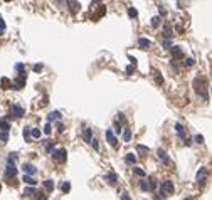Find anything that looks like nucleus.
Returning <instances> with one entry per match:
<instances>
[{"instance_id":"obj_4","label":"nucleus","mask_w":212,"mask_h":200,"mask_svg":"<svg viewBox=\"0 0 212 200\" xmlns=\"http://www.w3.org/2000/svg\"><path fill=\"white\" fill-rule=\"evenodd\" d=\"M10 116H14V118H22V116H24V108H22L20 104H12V108H10Z\"/></svg>"},{"instance_id":"obj_3","label":"nucleus","mask_w":212,"mask_h":200,"mask_svg":"<svg viewBox=\"0 0 212 200\" xmlns=\"http://www.w3.org/2000/svg\"><path fill=\"white\" fill-rule=\"evenodd\" d=\"M51 153H52V158L59 160V162H66V158H68V151L66 150H52Z\"/></svg>"},{"instance_id":"obj_46","label":"nucleus","mask_w":212,"mask_h":200,"mask_svg":"<svg viewBox=\"0 0 212 200\" xmlns=\"http://www.w3.org/2000/svg\"><path fill=\"white\" fill-rule=\"evenodd\" d=\"M57 131H59V133H62V131H64V125H62V123H59V125H57Z\"/></svg>"},{"instance_id":"obj_7","label":"nucleus","mask_w":212,"mask_h":200,"mask_svg":"<svg viewBox=\"0 0 212 200\" xmlns=\"http://www.w3.org/2000/svg\"><path fill=\"white\" fill-rule=\"evenodd\" d=\"M22 170H24V173H27V175H32V177H34L35 173H37V168H35L32 163H24V165H22Z\"/></svg>"},{"instance_id":"obj_27","label":"nucleus","mask_w":212,"mask_h":200,"mask_svg":"<svg viewBox=\"0 0 212 200\" xmlns=\"http://www.w3.org/2000/svg\"><path fill=\"white\" fill-rule=\"evenodd\" d=\"M40 135H42L40 129H37V128H32V129H30V136H32V138H40Z\"/></svg>"},{"instance_id":"obj_39","label":"nucleus","mask_w":212,"mask_h":200,"mask_svg":"<svg viewBox=\"0 0 212 200\" xmlns=\"http://www.w3.org/2000/svg\"><path fill=\"white\" fill-rule=\"evenodd\" d=\"M89 145H93V148H94V150H99V146H98V140H96V138H93Z\"/></svg>"},{"instance_id":"obj_25","label":"nucleus","mask_w":212,"mask_h":200,"mask_svg":"<svg viewBox=\"0 0 212 200\" xmlns=\"http://www.w3.org/2000/svg\"><path fill=\"white\" fill-rule=\"evenodd\" d=\"M123 140H125V141H130V140H131V129H130V128H125Z\"/></svg>"},{"instance_id":"obj_14","label":"nucleus","mask_w":212,"mask_h":200,"mask_svg":"<svg viewBox=\"0 0 212 200\" xmlns=\"http://www.w3.org/2000/svg\"><path fill=\"white\" fill-rule=\"evenodd\" d=\"M138 46H140V49H148V47L152 46V42H150L148 39L141 37V39H138Z\"/></svg>"},{"instance_id":"obj_12","label":"nucleus","mask_w":212,"mask_h":200,"mask_svg":"<svg viewBox=\"0 0 212 200\" xmlns=\"http://www.w3.org/2000/svg\"><path fill=\"white\" fill-rule=\"evenodd\" d=\"M172 55H174V59H182L184 57V51H182V47H174L172 49Z\"/></svg>"},{"instance_id":"obj_35","label":"nucleus","mask_w":212,"mask_h":200,"mask_svg":"<svg viewBox=\"0 0 212 200\" xmlns=\"http://www.w3.org/2000/svg\"><path fill=\"white\" fill-rule=\"evenodd\" d=\"M184 64H185V67H192V66H194V59H190V57H189V59H185V61H184Z\"/></svg>"},{"instance_id":"obj_47","label":"nucleus","mask_w":212,"mask_h":200,"mask_svg":"<svg viewBox=\"0 0 212 200\" xmlns=\"http://www.w3.org/2000/svg\"><path fill=\"white\" fill-rule=\"evenodd\" d=\"M133 69H135V64H133V66H130V67H126V73L131 74V71H133Z\"/></svg>"},{"instance_id":"obj_38","label":"nucleus","mask_w":212,"mask_h":200,"mask_svg":"<svg viewBox=\"0 0 212 200\" xmlns=\"http://www.w3.org/2000/svg\"><path fill=\"white\" fill-rule=\"evenodd\" d=\"M2 34H5V22H3V18H0V36Z\"/></svg>"},{"instance_id":"obj_29","label":"nucleus","mask_w":212,"mask_h":200,"mask_svg":"<svg viewBox=\"0 0 212 200\" xmlns=\"http://www.w3.org/2000/svg\"><path fill=\"white\" fill-rule=\"evenodd\" d=\"M128 15H130L131 18H136V17H138V12H136V9L130 7V9H128Z\"/></svg>"},{"instance_id":"obj_20","label":"nucleus","mask_w":212,"mask_h":200,"mask_svg":"<svg viewBox=\"0 0 212 200\" xmlns=\"http://www.w3.org/2000/svg\"><path fill=\"white\" fill-rule=\"evenodd\" d=\"M15 71H17L20 76H25V66H24L22 62H19V64H15Z\"/></svg>"},{"instance_id":"obj_21","label":"nucleus","mask_w":212,"mask_h":200,"mask_svg":"<svg viewBox=\"0 0 212 200\" xmlns=\"http://www.w3.org/2000/svg\"><path fill=\"white\" fill-rule=\"evenodd\" d=\"M140 190H141V192H148V190H150V182L141 180V182H140Z\"/></svg>"},{"instance_id":"obj_28","label":"nucleus","mask_w":212,"mask_h":200,"mask_svg":"<svg viewBox=\"0 0 212 200\" xmlns=\"http://www.w3.org/2000/svg\"><path fill=\"white\" fill-rule=\"evenodd\" d=\"M160 22H162V18H160V17H153V18H152V27H153V29H158Z\"/></svg>"},{"instance_id":"obj_37","label":"nucleus","mask_w":212,"mask_h":200,"mask_svg":"<svg viewBox=\"0 0 212 200\" xmlns=\"http://www.w3.org/2000/svg\"><path fill=\"white\" fill-rule=\"evenodd\" d=\"M167 197V193L163 192V188H160L158 192H157V199H165Z\"/></svg>"},{"instance_id":"obj_6","label":"nucleus","mask_w":212,"mask_h":200,"mask_svg":"<svg viewBox=\"0 0 212 200\" xmlns=\"http://www.w3.org/2000/svg\"><path fill=\"white\" fill-rule=\"evenodd\" d=\"M106 138H108V141H109V145L113 146V148H116L118 146V140H116V136H115V133L111 131V129H106Z\"/></svg>"},{"instance_id":"obj_44","label":"nucleus","mask_w":212,"mask_h":200,"mask_svg":"<svg viewBox=\"0 0 212 200\" xmlns=\"http://www.w3.org/2000/svg\"><path fill=\"white\" fill-rule=\"evenodd\" d=\"M34 71H35V73H40V71H42V64H35Z\"/></svg>"},{"instance_id":"obj_24","label":"nucleus","mask_w":212,"mask_h":200,"mask_svg":"<svg viewBox=\"0 0 212 200\" xmlns=\"http://www.w3.org/2000/svg\"><path fill=\"white\" fill-rule=\"evenodd\" d=\"M175 131H177V135H178V136L185 138V135H184V126H182L180 123H177V125H175Z\"/></svg>"},{"instance_id":"obj_17","label":"nucleus","mask_w":212,"mask_h":200,"mask_svg":"<svg viewBox=\"0 0 212 200\" xmlns=\"http://www.w3.org/2000/svg\"><path fill=\"white\" fill-rule=\"evenodd\" d=\"M125 162H126V163H130V165H135V162H136V156H135L133 153H128V155L125 156Z\"/></svg>"},{"instance_id":"obj_30","label":"nucleus","mask_w":212,"mask_h":200,"mask_svg":"<svg viewBox=\"0 0 212 200\" xmlns=\"http://www.w3.org/2000/svg\"><path fill=\"white\" fill-rule=\"evenodd\" d=\"M163 36L167 37V39H170V37H172V27L165 25V29H163Z\"/></svg>"},{"instance_id":"obj_50","label":"nucleus","mask_w":212,"mask_h":200,"mask_svg":"<svg viewBox=\"0 0 212 200\" xmlns=\"http://www.w3.org/2000/svg\"><path fill=\"white\" fill-rule=\"evenodd\" d=\"M5 2H10V0H5Z\"/></svg>"},{"instance_id":"obj_1","label":"nucleus","mask_w":212,"mask_h":200,"mask_svg":"<svg viewBox=\"0 0 212 200\" xmlns=\"http://www.w3.org/2000/svg\"><path fill=\"white\" fill-rule=\"evenodd\" d=\"M194 89L199 94V98H202V101H207V81L204 77H195Z\"/></svg>"},{"instance_id":"obj_15","label":"nucleus","mask_w":212,"mask_h":200,"mask_svg":"<svg viewBox=\"0 0 212 200\" xmlns=\"http://www.w3.org/2000/svg\"><path fill=\"white\" fill-rule=\"evenodd\" d=\"M136 151L140 153L141 156H146V153L150 151V148H148V146H145V145H138V146H136Z\"/></svg>"},{"instance_id":"obj_32","label":"nucleus","mask_w":212,"mask_h":200,"mask_svg":"<svg viewBox=\"0 0 212 200\" xmlns=\"http://www.w3.org/2000/svg\"><path fill=\"white\" fill-rule=\"evenodd\" d=\"M44 187H46V190L51 192V190L54 188V182H52V180H46V182H44Z\"/></svg>"},{"instance_id":"obj_8","label":"nucleus","mask_w":212,"mask_h":200,"mask_svg":"<svg viewBox=\"0 0 212 200\" xmlns=\"http://www.w3.org/2000/svg\"><path fill=\"white\" fill-rule=\"evenodd\" d=\"M66 5L69 7V10L72 12V14H76V12L79 10V7H81L78 0H66Z\"/></svg>"},{"instance_id":"obj_9","label":"nucleus","mask_w":212,"mask_h":200,"mask_svg":"<svg viewBox=\"0 0 212 200\" xmlns=\"http://www.w3.org/2000/svg\"><path fill=\"white\" fill-rule=\"evenodd\" d=\"M205 178H207V168H200L197 172V182L202 185V183L205 182Z\"/></svg>"},{"instance_id":"obj_45","label":"nucleus","mask_w":212,"mask_h":200,"mask_svg":"<svg viewBox=\"0 0 212 200\" xmlns=\"http://www.w3.org/2000/svg\"><path fill=\"white\" fill-rule=\"evenodd\" d=\"M155 81H157V84H163V77L162 76H155Z\"/></svg>"},{"instance_id":"obj_11","label":"nucleus","mask_w":212,"mask_h":200,"mask_svg":"<svg viewBox=\"0 0 212 200\" xmlns=\"http://www.w3.org/2000/svg\"><path fill=\"white\" fill-rule=\"evenodd\" d=\"M105 182H108L109 185H116V182H118V177H116L115 173H108V175H105Z\"/></svg>"},{"instance_id":"obj_33","label":"nucleus","mask_w":212,"mask_h":200,"mask_svg":"<svg viewBox=\"0 0 212 200\" xmlns=\"http://www.w3.org/2000/svg\"><path fill=\"white\" fill-rule=\"evenodd\" d=\"M133 173L138 177H145V170H141V168H133Z\"/></svg>"},{"instance_id":"obj_10","label":"nucleus","mask_w":212,"mask_h":200,"mask_svg":"<svg viewBox=\"0 0 212 200\" xmlns=\"http://www.w3.org/2000/svg\"><path fill=\"white\" fill-rule=\"evenodd\" d=\"M25 86V77L20 76V79H17L15 83H12V89H22Z\"/></svg>"},{"instance_id":"obj_43","label":"nucleus","mask_w":212,"mask_h":200,"mask_svg":"<svg viewBox=\"0 0 212 200\" xmlns=\"http://www.w3.org/2000/svg\"><path fill=\"white\" fill-rule=\"evenodd\" d=\"M44 133H46V135H51V125H49V123L44 126Z\"/></svg>"},{"instance_id":"obj_5","label":"nucleus","mask_w":212,"mask_h":200,"mask_svg":"<svg viewBox=\"0 0 212 200\" xmlns=\"http://www.w3.org/2000/svg\"><path fill=\"white\" fill-rule=\"evenodd\" d=\"M160 188H163V192L167 193V195H172L174 192H175V187H174V182H170V180H165V182L162 183V187Z\"/></svg>"},{"instance_id":"obj_16","label":"nucleus","mask_w":212,"mask_h":200,"mask_svg":"<svg viewBox=\"0 0 212 200\" xmlns=\"http://www.w3.org/2000/svg\"><path fill=\"white\" fill-rule=\"evenodd\" d=\"M59 118H61V113H59V111H52V113H49V116H47L49 123H51V121H56V119H59Z\"/></svg>"},{"instance_id":"obj_22","label":"nucleus","mask_w":212,"mask_h":200,"mask_svg":"<svg viewBox=\"0 0 212 200\" xmlns=\"http://www.w3.org/2000/svg\"><path fill=\"white\" fill-rule=\"evenodd\" d=\"M2 88L3 89H12V83L7 77H2Z\"/></svg>"},{"instance_id":"obj_19","label":"nucleus","mask_w":212,"mask_h":200,"mask_svg":"<svg viewBox=\"0 0 212 200\" xmlns=\"http://www.w3.org/2000/svg\"><path fill=\"white\" fill-rule=\"evenodd\" d=\"M0 128H2V131H9V129H10V125H9V121H7L5 118L0 119Z\"/></svg>"},{"instance_id":"obj_2","label":"nucleus","mask_w":212,"mask_h":200,"mask_svg":"<svg viewBox=\"0 0 212 200\" xmlns=\"http://www.w3.org/2000/svg\"><path fill=\"white\" fill-rule=\"evenodd\" d=\"M5 175H7L9 178H14V177L17 175V166H15V163H14L12 158L7 160V165H5Z\"/></svg>"},{"instance_id":"obj_13","label":"nucleus","mask_w":212,"mask_h":200,"mask_svg":"<svg viewBox=\"0 0 212 200\" xmlns=\"http://www.w3.org/2000/svg\"><path fill=\"white\" fill-rule=\"evenodd\" d=\"M158 160H162V163H163V165L170 163V158L167 156V153H165L163 150H158Z\"/></svg>"},{"instance_id":"obj_23","label":"nucleus","mask_w":212,"mask_h":200,"mask_svg":"<svg viewBox=\"0 0 212 200\" xmlns=\"http://www.w3.org/2000/svg\"><path fill=\"white\" fill-rule=\"evenodd\" d=\"M24 182L27 183V185H35V183H37L34 178H32V175H27V173L24 175Z\"/></svg>"},{"instance_id":"obj_48","label":"nucleus","mask_w":212,"mask_h":200,"mask_svg":"<svg viewBox=\"0 0 212 200\" xmlns=\"http://www.w3.org/2000/svg\"><path fill=\"white\" fill-rule=\"evenodd\" d=\"M184 143H185L187 146H190V143H192V141H190V138H184Z\"/></svg>"},{"instance_id":"obj_42","label":"nucleus","mask_w":212,"mask_h":200,"mask_svg":"<svg viewBox=\"0 0 212 200\" xmlns=\"http://www.w3.org/2000/svg\"><path fill=\"white\" fill-rule=\"evenodd\" d=\"M194 140L197 141V143H204V136H202V135H197Z\"/></svg>"},{"instance_id":"obj_41","label":"nucleus","mask_w":212,"mask_h":200,"mask_svg":"<svg viewBox=\"0 0 212 200\" xmlns=\"http://www.w3.org/2000/svg\"><path fill=\"white\" fill-rule=\"evenodd\" d=\"M52 150H54V145H52V143H46V151H47V153H51Z\"/></svg>"},{"instance_id":"obj_40","label":"nucleus","mask_w":212,"mask_h":200,"mask_svg":"<svg viewBox=\"0 0 212 200\" xmlns=\"http://www.w3.org/2000/svg\"><path fill=\"white\" fill-rule=\"evenodd\" d=\"M163 47H165V49H170V47H172V40H170V39H167V40L163 42Z\"/></svg>"},{"instance_id":"obj_26","label":"nucleus","mask_w":212,"mask_h":200,"mask_svg":"<svg viewBox=\"0 0 212 200\" xmlns=\"http://www.w3.org/2000/svg\"><path fill=\"white\" fill-rule=\"evenodd\" d=\"M84 140H86L88 143H91V140H93V135H91V129H89V128L84 129Z\"/></svg>"},{"instance_id":"obj_18","label":"nucleus","mask_w":212,"mask_h":200,"mask_svg":"<svg viewBox=\"0 0 212 200\" xmlns=\"http://www.w3.org/2000/svg\"><path fill=\"white\" fill-rule=\"evenodd\" d=\"M24 195H27V197H34V195H35V188H34V185L27 187V188L24 190Z\"/></svg>"},{"instance_id":"obj_49","label":"nucleus","mask_w":212,"mask_h":200,"mask_svg":"<svg viewBox=\"0 0 212 200\" xmlns=\"http://www.w3.org/2000/svg\"><path fill=\"white\" fill-rule=\"evenodd\" d=\"M121 199H123V200H130V195H126V193H123V195H121Z\"/></svg>"},{"instance_id":"obj_34","label":"nucleus","mask_w":212,"mask_h":200,"mask_svg":"<svg viewBox=\"0 0 212 200\" xmlns=\"http://www.w3.org/2000/svg\"><path fill=\"white\" fill-rule=\"evenodd\" d=\"M69 190H71V183L69 182H64V183H62V192H64V193H68Z\"/></svg>"},{"instance_id":"obj_36","label":"nucleus","mask_w":212,"mask_h":200,"mask_svg":"<svg viewBox=\"0 0 212 200\" xmlns=\"http://www.w3.org/2000/svg\"><path fill=\"white\" fill-rule=\"evenodd\" d=\"M24 138H25V141H29V140H30V129H29V128H25V129H24Z\"/></svg>"},{"instance_id":"obj_31","label":"nucleus","mask_w":212,"mask_h":200,"mask_svg":"<svg viewBox=\"0 0 212 200\" xmlns=\"http://www.w3.org/2000/svg\"><path fill=\"white\" fill-rule=\"evenodd\" d=\"M7 140H9V131H2L0 133V141L2 143H7Z\"/></svg>"}]
</instances>
